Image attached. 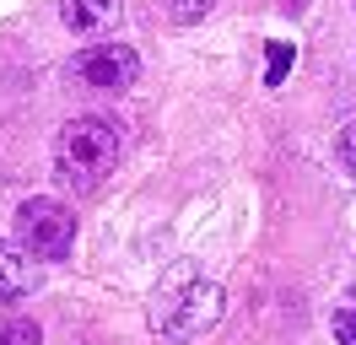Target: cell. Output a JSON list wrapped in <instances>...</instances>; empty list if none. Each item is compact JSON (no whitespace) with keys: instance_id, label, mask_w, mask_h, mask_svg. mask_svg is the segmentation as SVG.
Returning a JSON list of instances; mask_svg holds the SVG:
<instances>
[{"instance_id":"obj_1","label":"cell","mask_w":356,"mask_h":345,"mask_svg":"<svg viewBox=\"0 0 356 345\" xmlns=\"http://www.w3.org/2000/svg\"><path fill=\"white\" fill-rule=\"evenodd\" d=\"M222 286L205 280L195 264H173L162 286H156V302H152V329L162 335L168 345H189L195 335H205L211 323L222 319Z\"/></svg>"},{"instance_id":"obj_2","label":"cell","mask_w":356,"mask_h":345,"mask_svg":"<svg viewBox=\"0 0 356 345\" xmlns=\"http://www.w3.org/2000/svg\"><path fill=\"white\" fill-rule=\"evenodd\" d=\"M119 125L103 119V113H76L65 129H60V141H54V178L76 194H92L113 168H119Z\"/></svg>"},{"instance_id":"obj_3","label":"cell","mask_w":356,"mask_h":345,"mask_svg":"<svg viewBox=\"0 0 356 345\" xmlns=\"http://www.w3.org/2000/svg\"><path fill=\"white\" fill-rule=\"evenodd\" d=\"M17 237L38 259H65L70 243H76V216L60 200H27L22 211H17Z\"/></svg>"},{"instance_id":"obj_4","label":"cell","mask_w":356,"mask_h":345,"mask_svg":"<svg viewBox=\"0 0 356 345\" xmlns=\"http://www.w3.org/2000/svg\"><path fill=\"white\" fill-rule=\"evenodd\" d=\"M76 76L97 92H130L140 81V54H135L130 43H87L81 54H76Z\"/></svg>"},{"instance_id":"obj_5","label":"cell","mask_w":356,"mask_h":345,"mask_svg":"<svg viewBox=\"0 0 356 345\" xmlns=\"http://www.w3.org/2000/svg\"><path fill=\"white\" fill-rule=\"evenodd\" d=\"M33 248L22 237L17 243H0V302H22L38 291V264H33Z\"/></svg>"},{"instance_id":"obj_6","label":"cell","mask_w":356,"mask_h":345,"mask_svg":"<svg viewBox=\"0 0 356 345\" xmlns=\"http://www.w3.org/2000/svg\"><path fill=\"white\" fill-rule=\"evenodd\" d=\"M60 17H65L70 33L97 38V33H108L113 22H119V0H65V6H60Z\"/></svg>"},{"instance_id":"obj_7","label":"cell","mask_w":356,"mask_h":345,"mask_svg":"<svg viewBox=\"0 0 356 345\" xmlns=\"http://www.w3.org/2000/svg\"><path fill=\"white\" fill-rule=\"evenodd\" d=\"M291 60H297V49H291V43H270V65H265V86H281V81H286V70H291Z\"/></svg>"},{"instance_id":"obj_8","label":"cell","mask_w":356,"mask_h":345,"mask_svg":"<svg viewBox=\"0 0 356 345\" xmlns=\"http://www.w3.org/2000/svg\"><path fill=\"white\" fill-rule=\"evenodd\" d=\"M211 11H216V0H173V6H168V17H173L178 27H195V22L211 17Z\"/></svg>"},{"instance_id":"obj_9","label":"cell","mask_w":356,"mask_h":345,"mask_svg":"<svg viewBox=\"0 0 356 345\" xmlns=\"http://www.w3.org/2000/svg\"><path fill=\"white\" fill-rule=\"evenodd\" d=\"M44 335H38V323L33 319H11L6 329H0V345H38Z\"/></svg>"},{"instance_id":"obj_10","label":"cell","mask_w":356,"mask_h":345,"mask_svg":"<svg viewBox=\"0 0 356 345\" xmlns=\"http://www.w3.org/2000/svg\"><path fill=\"white\" fill-rule=\"evenodd\" d=\"M334 157H340V168H346V172L356 178V119H351L346 129H340V141H334Z\"/></svg>"},{"instance_id":"obj_11","label":"cell","mask_w":356,"mask_h":345,"mask_svg":"<svg viewBox=\"0 0 356 345\" xmlns=\"http://www.w3.org/2000/svg\"><path fill=\"white\" fill-rule=\"evenodd\" d=\"M334 345H356V307H334Z\"/></svg>"}]
</instances>
